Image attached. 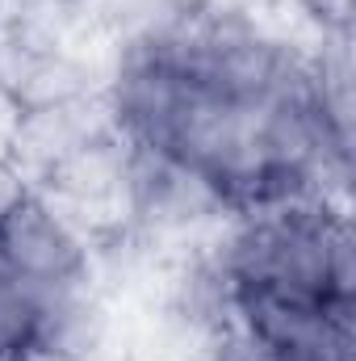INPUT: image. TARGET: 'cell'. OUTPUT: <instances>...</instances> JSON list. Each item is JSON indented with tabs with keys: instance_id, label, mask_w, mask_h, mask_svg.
<instances>
[{
	"instance_id": "obj_5",
	"label": "cell",
	"mask_w": 356,
	"mask_h": 361,
	"mask_svg": "<svg viewBox=\"0 0 356 361\" xmlns=\"http://www.w3.org/2000/svg\"><path fill=\"white\" fill-rule=\"evenodd\" d=\"M105 341H109V311L89 290V281L42 290L34 349L63 361H96Z\"/></svg>"
},
{
	"instance_id": "obj_1",
	"label": "cell",
	"mask_w": 356,
	"mask_h": 361,
	"mask_svg": "<svg viewBox=\"0 0 356 361\" xmlns=\"http://www.w3.org/2000/svg\"><path fill=\"white\" fill-rule=\"evenodd\" d=\"M0 269L30 281L34 290H59L89 281L92 240L51 193L25 189L0 214Z\"/></svg>"
},
{
	"instance_id": "obj_7",
	"label": "cell",
	"mask_w": 356,
	"mask_h": 361,
	"mask_svg": "<svg viewBox=\"0 0 356 361\" xmlns=\"http://www.w3.org/2000/svg\"><path fill=\"white\" fill-rule=\"evenodd\" d=\"M210 361H281V357H272L268 349H260L243 328H222L214 341H210Z\"/></svg>"
},
{
	"instance_id": "obj_2",
	"label": "cell",
	"mask_w": 356,
	"mask_h": 361,
	"mask_svg": "<svg viewBox=\"0 0 356 361\" xmlns=\"http://www.w3.org/2000/svg\"><path fill=\"white\" fill-rule=\"evenodd\" d=\"M235 328L281 361H352V307L272 286H235Z\"/></svg>"
},
{
	"instance_id": "obj_8",
	"label": "cell",
	"mask_w": 356,
	"mask_h": 361,
	"mask_svg": "<svg viewBox=\"0 0 356 361\" xmlns=\"http://www.w3.org/2000/svg\"><path fill=\"white\" fill-rule=\"evenodd\" d=\"M17 361H63V357H55V353H42V349H34V345H30V349H25Z\"/></svg>"
},
{
	"instance_id": "obj_3",
	"label": "cell",
	"mask_w": 356,
	"mask_h": 361,
	"mask_svg": "<svg viewBox=\"0 0 356 361\" xmlns=\"http://www.w3.org/2000/svg\"><path fill=\"white\" fill-rule=\"evenodd\" d=\"M105 122L101 97L72 101V105H38V109H13V126L4 135V156L21 177H46L68 152H76L89 135Z\"/></svg>"
},
{
	"instance_id": "obj_4",
	"label": "cell",
	"mask_w": 356,
	"mask_h": 361,
	"mask_svg": "<svg viewBox=\"0 0 356 361\" xmlns=\"http://www.w3.org/2000/svg\"><path fill=\"white\" fill-rule=\"evenodd\" d=\"M122 177H126V139L113 126H101L42 177V193H51L72 214H101L122 206Z\"/></svg>"
},
{
	"instance_id": "obj_6",
	"label": "cell",
	"mask_w": 356,
	"mask_h": 361,
	"mask_svg": "<svg viewBox=\"0 0 356 361\" xmlns=\"http://www.w3.org/2000/svg\"><path fill=\"white\" fill-rule=\"evenodd\" d=\"M42 290L0 269V361H17L34 345Z\"/></svg>"
}]
</instances>
